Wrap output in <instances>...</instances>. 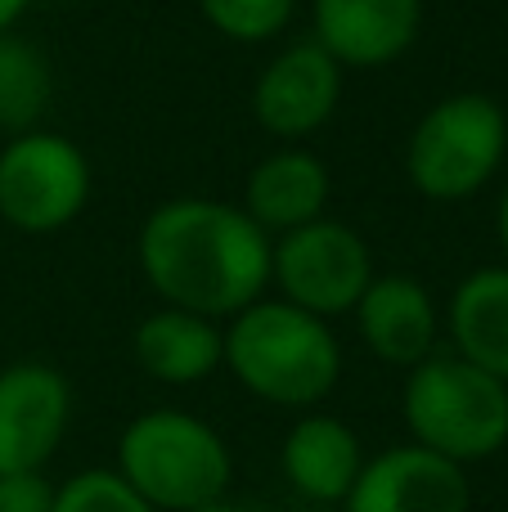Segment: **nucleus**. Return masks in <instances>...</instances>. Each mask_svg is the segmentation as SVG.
I'll return each instance as SVG.
<instances>
[{"mask_svg": "<svg viewBox=\"0 0 508 512\" xmlns=\"http://www.w3.org/2000/svg\"><path fill=\"white\" fill-rule=\"evenodd\" d=\"M117 477L158 512H198L234 481L225 436L189 409H144L117 436Z\"/></svg>", "mask_w": 508, "mask_h": 512, "instance_id": "3", "label": "nucleus"}, {"mask_svg": "<svg viewBox=\"0 0 508 512\" xmlns=\"http://www.w3.org/2000/svg\"><path fill=\"white\" fill-rule=\"evenodd\" d=\"M450 351L508 382V261L464 274L446 306Z\"/></svg>", "mask_w": 508, "mask_h": 512, "instance_id": "16", "label": "nucleus"}, {"mask_svg": "<svg viewBox=\"0 0 508 512\" xmlns=\"http://www.w3.org/2000/svg\"><path fill=\"white\" fill-rule=\"evenodd\" d=\"M365 468V445L356 427L338 414L306 409L293 418L284 445H279V472L311 504H342Z\"/></svg>", "mask_w": 508, "mask_h": 512, "instance_id": "13", "label": "nucleus"}, {"mask_svg": "<svg viewBox=\"0 0 508 512\" xmlns=\"http://www.w3.org/2000/svg\"><path fill=\"white\" fill-rule=\"evenodd\" d=\"M347 512H473V481L468 468L437 450L405 441L365 459Z\"/></svg>", "mask_w": 508, "mask_h": 512, "instance_id": "10", "label": "nucleus"}, {"mask_svg": "<svg viewBox=\"0 0 508 512\" xmlns=\"http://www.w3.org/2000/svg\"><path fill=\"white\" fill-rule=\"evenodd\" d=\"M401 414L414 445L468 468L508 445V382L455 351H432L405 369Z\"/></svg>", "mask_w": 508, "mask_h": 512, "instance_id": "4", "label": "nucleus"}, {"mask_svg": "<svg viewBox=\"0 0 508 512\" xmlns=\"http://www.w3.org/2000/svg\"><path fill=\"white\" fill-rule=\"evenodd\" d=\"M351 315H356L365 346L383 364L414 369L437 351V301H432L428 283L414 279V274H374Z\"/></svg>", "mask_w": 508, "mask_h": 512, "instance_id": "12", "label": "nucleus"}, {"mask_svg": "<svg viewBox=\"0 0 508 512\" xmlns=\"http://www.w3.org/2000/svg\"><path fill=\"white\" fill-rule=\"evenodd\" d=\"M135 364L153 382L167 387H194L207 382L225 364V328L221 319L194 315L180 306H158L153 315L140 319L131 337Z\"/></svg>", "mask_w": 508, "mask_h": 512, "instance_id": "15", "label": "nucleus"}, {"mask_svg": "<svg viewBox=\"0 0 508 512\" xmlns=\"http://www.w3.org/2000/svg\"><path fill=\"white\" fill-rule=\"evenodd\" d=\"M423 32V0H311V41L342 68H387Z\"/></svg>", "mask_w": 508, "mask_h": 512, "instance_id": "11", "label": "nucleus"}, {"mask_svg": "<svg viewBox=\"0 0 508 512\" xmlns=\"http://www.w3.org/2000/svg\"><path fill=\"white\" fill-rule=\"evenodd\" d=\"M374 248L347 221L320 216L270 243V283L279 297L320 319L351 315L374 279Z\"/></svg>", "mask_w": 508, "mask_h": 512, "instance_id": "7", "label": "nucleus"}, {"mask_svg": "<svg viewBox=\"0 0 508 512\" xmlns=\"http://www.w3.org/2000/svg\"><path fill=\"white\" fill-rule=\"evenodd\" d=\"M508 158V113L482 90L446 95L414 122L405 176L432 203H464L500 176Z\"/></svg>", "mask_w": 508, "mask_h": 512, "instance_id": "5", "label": "nucleus"}, {"mask_svg": "<svg viewBox=\"0 0 508 512\" xmlns=\"http://www.w3.org/2000/svg\"><path fill=\"white\" fill-rule=\"evenodd\" d=\"M54 77L50 59L27 36L0 32V131L23 135L41 126V113L50 108Z\"/></svg>", "mask_w": 508, "mask_h": 512, "instance_id": "17", "label": "nucleus"}, {"mask_svg": "<svg viewBox=\"0 0 508 512\" xmlns=\"http://www.w3.org/2000/svg\"><path fill=\"white\" fill-rule=\"evenodd\" d=\"M203 18L239 45H257V41H275L288 32L297 14V0H198Z\"/></svg>", "mask_w": 508, "mask_h": 512, "instance_id": "18", "label": "nucleus"}, {"mask_svg": "<svg viewBox=\"0 0 508 512\" xmlns=\"http://www.w3.org/2000/svg\"><path fill=\"white\" fill-rule=\"evenodd\" d=\"M500 248L508 256V185H504V194H500Z\"/></svg>", "mask_w": 508, "mask_h": 512, "instance_id": "23", "label": "nucleus"}, {"mask_svg": "<svg viewBox=\"0 0 508 512\" xmlns=\"http://www.w3.org/2000/svg\"><path fill=\"white\" fill-rule=\"evenodd\" d=\"M27 5H32V0H0V32H14L18 18L27 14Z\"/></svg>", "mask_w": 508, "mask_h": 512, "instance_id": "22", "label": "nucleus"}, {"mask_svg": "<svg viewBox=\"0 0 508 512\" xmlns=\"http://www.w3.org/2000/svg\"><path fill=\"white\" fill-rule=\"evenodd\" d=\"M342 63L311 36L279 45L252 86V117L266 135L302 144L333 122L342 99Z\"/></svg>", "mask_w": 508, "mask_h": 512, "instance_id": "8", "label": "nucleus"}, {"mask_svg": "<svg viewBox=\"0 0 508 512\" xmlns=\"http://www.w3.org/2000/svg\"><path fill=\"white\" fill-rule=\"evenodd\" d=\"M198 512H270V508H266V504H257V499H239V495H230V490H225L221 499L203 504Z\"/></svg>", "mask_w": 508, "mask_h": 512, "instance_id": "21", "label": "nucleus"}, {"mask_svg": "<svg viewBox=\"0 0 508 512\" xmlns=\"http://www.w3.org/2000/svg\"><path fill=\"white\" fill-rule=\"evenodd\" d=\"M270 234L221 198H167L140 225L135 256L162 306L230 319L270 288Z\"/></svg>", "mask_w": 508, "mask_h": 512, "instance_id": "1", "label": "nucleus"}, {"mask_svg": "<svg viewBox=\"0 0 508 512\" xmlns=\"http://www.w3.org/2000/svg\"><path fill=\"white\" fill-rule=\"evenodd\" d=\"M72 423V382L54 364L0 369V472H41Z\"/></svg>", "mask_w": 508, "mask_h": 512, "instance_id": "9", "label": "nucleus"}, {"mask_svg": "<svg viewBox=\"0 0 508 512\" xmlns=\"http://www.w3.org/2000/svg\"><path fill=\"white\" fill-rule=\"evenodd\" d=\"M225 364L248 396L275 409H320L342 378V346L329 319L284 297H257L225 319Z\"/></svg>", "mask_w": 508, "mask_h": 512, "instance_id": "2", "label": "nucleus"}, {"mask_svg": "<svg viewBox=\"0 0 508 512\" xmlns=\"http://www.w3.org/2000/svg\"><path fill=\"white\" fill-rule=\"evenodd\" d=\"M54 512H158L149 508L113 468H86L54 486Z\"/></svg>", "mask_w": 508, "mask_h": 512, "instance_id": "19", "label": "nucleus"}, {"mask_svg": "<svg viewBox=\"0 0 508 512\" xmlns=\"http://www.w3.org/2000/svg\"><path fill=\"white\" fill-rule=\"evenodd\" d=\"M90 203V162L63 131L9 135L0 149V221L18 234H59Z\"/></svg>", "mask_w": 508, "mask_h": 512, "instance_id": "6", "label": "nucleus"}, {"mask_svg": "<svg viewBox=\"0 0 508 512\" xmlns=\"http://www.w3.org/2000/svg\"><path fill=\"white\" fill-rule=\"evenodd\" d=\"M329 194H333V171L320 153L311 149H275L248 171L243 180V212L270 234L297 230V225H311L320 216H329Z\"/></svg>", "mask_w": 508, "mask_h": 512, "instance_id": "14", "label": "nucleus"}, {"mask_svg": "<svg viewBox=\"0 0 508 512\" xmlns=\"http://www.w3.org/2000/svg\"><path fill=\"white\" fill-rule=\"evenodd\" d=\"M0 512H54V486L41 472H0Z\"/></svg>", "mask_w": 508, "mask_h": 512, "instance_id": "20", "label": "nucleus"}]
</instances>
